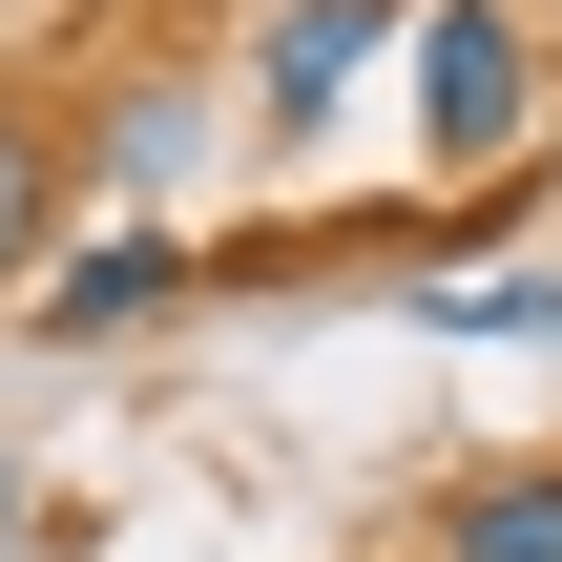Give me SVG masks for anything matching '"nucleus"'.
Listing matches in <instances>:
<instances>
[{"instance_id":"obj_1","label":"nucleus","mask_w":562,"mask_h":562,"mask_svg":"<svg viewBox=\"0 0 562 562\" xmlns=\"http://www.w3.org/2000/svg\"><path fill=\"white\" fill-rule=\"evenodd\" d=\"M417 125H438V167H521V125H542V21H521V0H417Z\"/></svg>"},{"instance_id":"obj_2","label":"nucleus","mask_w":562,"mask_h":562,"mask_svg":"<svg viewBox=\"0 0 562 562\" xmlns=\"http://www.w3.org/2000/svg\"><path fill=\"white\" fill-rule=\"evenodd\" d=\"M188 271H209L188 229H104V250H63V271H42V334H146Z\"/></svg>"},{"instance_id":"obj_3","label":"nucleus","mask_w":562,"mask_h":562,"mask_svg":"<svg viewBox=\"0 0 562 562\" xmlns=\"http://www.w3.org/2000/svg\"><path fill=\"white\" fill-rule=\"evenodd\" d=\"M375 42H396V0H292V21H271V63H250V104H271V125H334Z\"/></svg>"},{"instance_id":"obj_4","label":"nucleus","mask_w":562,"mask_h":562,"mask_svg":"<svg viewBox=\"0 0 562 562\" xmlns=\"http://www.w3.org/2000/svg\"><path fill=\"white\" fill-rule=\"evenodd\" d=\"M438 562H562V459H501L438 501Z\"/></svg>"},{"instance_id":"obj_5","label":"nucleus","mask_w":562,"mask_h":562,"mask_svg":"<svg viewBox=\"0 0 562 562\" xmlns=\"http://www.w3.org/2000/svg\"><path fill=\"white\" fill-rule=\"evenodd\" d=\"M42 229H63V146L0 104V292H42Z\"/></svg>"},{"instance_id":"obj_6","label":"nucleus","mask_w":562,"mask_h":562,"mask_svg":"<svg viewBox=\"0 0 562 562\" xmlns=\"http://www.w3.org/2000/svg\"><path fill=\"white\" fill-rule=\"evenodd\" d=\"M417 313H438V334H562V271H438Z\"/></svg>"},{"instance_id":"obj_7","label":"nucleus","mask_w":562,"mask_h":562,"mask_svg":"<svg viewBox=\"0 0 562 562\" xmlns=\"http://www.w3.org/2000/svg\"><path fill=\"white\" fill-rule=\"evenodd\" d=\"M0 542H21V459H0Z\"/></svg>"}]
</instances>
